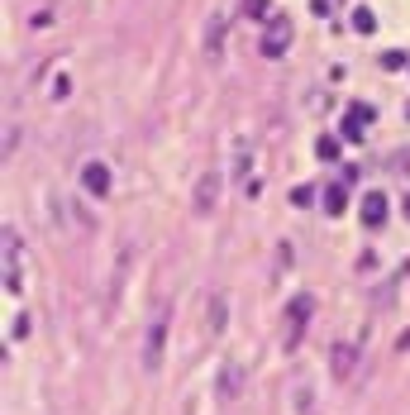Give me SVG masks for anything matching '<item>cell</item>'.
I'll return each instance as SVG.
<instances>
[{"label":"cell","instance_id":"277c9868","mask_svg":"<svg viewBox=\"0 0 410 415\" xmlns=\"http://www.w3.org/2000/svg\"><path fill=\"white\" fill-rule=\"evenodd\" d=\"M215 391H219V401H239V391H244V363H224Z\"/></svg>","mask_w":410,"mask_h":415},{"label":"cell","instance_id":"8992f818","mask_svg":"<svg viewBox=\"0 0 410 415\" xmlns=\"http://www.w3.org/2000/svg\"><path fill=\"white\" fill-rule=\"evenodd\" d=\"M353 367H358V349H353V344H334V354H329V372H334L339 382H349Z\"/></svg>","mask_w":410,"mask_h":415},{"label":"cell","instance_id":"ba28073f","mask_svg":"<svg viewBox=\"0 0 410 415\" xmlns=\"http://www.w3.org/2000/svg\"><path fill=\"white\" fill-rule=\"evenodd\" d=\"M82 187H86L91 196H105V191H110V167H105V163H86V167H82Z\"/></svg>","mask_w":410,"mask_h":415},{"label":"cell","instance_id":"d6986e66","mask_svg":"<svg viewBox=\"0 0 410 415\" xmlns=\"http://www.w3.org/2000/svg\"><path fill=\"white\" fill-rule=\"evenodd\" d=\"M10 334H15V339H24V334H29V320H24V315H15V320H10Z\"/></svg>","mask_w":410,"mask_h":415},{"label":"cell","instance_id":"5b68a950","mask_svg":"<svg viewBox=\"0 0 410 415\" xmlns=\"http://www.w3.org/2000/svg\"><path fill=\"white\" fill-rule=\"evenodd\" d=\"M315 315V301L310 296H296V301L286 305V325H291V334H286V344H296L301 339V330H305V320Z\"/></svg>","mask_w":410,"mask_h":415},{"label":"cell","instance_id":"4fadbf2b","mask_svg":"<svg viewBox=\"0 0 410 415\" xmlns=\"http://www.w3.org/2000/svg\"><path fill=\"white\" fill-rule=\"evenodd\" d=\"M296 415H315V396H310V387H296Z\"/></svg>","mask_w":410,"mask_h":415},{"label":"cell","instance_id":"7402d4cb","mask_svg":"<svg viewBox=\"0 0 410 415\" xmlns=\"http://www.w3.org/2000/svg\"><path fill=\"white\" fill-rule=\"evenodd\" d=\"M406 220H410V201H406Z\"/></svg>","mask_w":410,"mask_h":415},{"label":"cell","instance_id":"52a82bcc","mask_svg":"<svg viewBox=\"0 0 410 415\" xmlns=\"http://www.w3.org/2000/svg\"><path fill=\"white\" fill-rule=\"evenodd\" d=\"M363 224H367V229H382V224H386V196L382 191L363 196Z\"/></svg>","mask_w":410,"mask_h":415},{"label":"cell","instance_id":"7c38bea8","mask_svg":"<svg viewBox=\"0 0 410 415\" xmlns=\"http://www.w3.org/2000/svg\"><path fill=\"white\" fill-rule=\"evenodd\" d=\"M205 320H210V334L224 330V296H210V305H205Z\"/></svg>","mask_w":410,"mask_h":415},{"label":"cell","instance_id":"30bf717a","mask_svg":"<svg viewBox=\"0 0 410 415\" xmlns=\"http://www.w3.org/2000/svg\"><path fill=\"white\" fill-rule=\"evenodd\" d=\"M367 119H372V110H367V105H353V110H349V119H344V138H363Z\"/></svg>","mask_w":410,"mask_h":415},{"label":"cell","instance_id":"9c48e42d","mask_svg":"<svg viewBox=\"0 0 410 415\" xmlns=\"http://www.w3.org/2000/svg\"><path fill=\"white\" fill-rule=\"evenodd\" d=\"M224 29H229V20H224V15H215V20H210V29H205V48H210V57L224 53Z\"/></svg>","mask_w":410,"mask_h":415},{"label":"cell","instance_id":"2e32d148","mask_svg":"<svg viewBox=\"0 0 410 415\" xmlns=\"http://www.w3.org/2000/svg\"><path fill=\"white\" fill-rule=\"evenodd\" d=\"M244 15L248 20H263L268 15V0H244Z\"/></svg>","mask_w":410,"mask_h":415},{"label":"cell","instance_id":"3957f363","mask_svg":"<svg viewBox=\"0 0 410 415\" xmlns=\"http://www.w3.org/2000/svg\"><path fill=\"white\" fill-rule=\"evenodd\" d=\"M215 205H219V172H215V167H205V172H200V182H196L191 210H196V215H210Z\"/></svg>","mask_w":410,"mask_h":415},{"label":"cell","instance_id":"6da1fadb","mask_svg":"<svg viewBox=\"0 0 410 415\" xmlns=\"http://www.w3.org/2000/svg\"><path fill=\"white\" fill-rule=\"evenodd\" d=\"M167 320H172V310H167V305H158V310H153V320H148V339H143V367H148V372H153V367H163Z\"/></svg>","mask_w":410,"mask_h":415},{"label":"cell","instance_id":"7a4b0ae2","mask_svg":"<svg viewBox=\"0 0 410 415\" xmlns=\"http://www.w3.org/2000/svg\"><path fill=\"white\" fill-rule=\"evenodd\" d=\"M263 24H268L263 43H258V48H263V57H281L286 48H291V20H286V15H268Z\"/></svg>","mask_w":410,"mask_h":415},{"label":"cell","instance_id":"44dd1931","mask_svg":"<svg viewBox=\"0 0 410 415\" xmlns=\"http://www.w3.org/2000/svg\"><path fill=\"white\" fill-rule=\"evenodd\" d=\"M401 349H406V354H410V334H401Z\"/></svg>","mask_w":410,"mask_h":415},{"label":"cell","instance_id":"e0dca14e","mask_svg":"<svg viewBox=\"0 0 410 415\" xmlns=\"http://www.w3.org/2000/svg\"><path fill=\"white\" fill-rule=\"evenodd\" d=\"M315 153H320V158H339V138H320Z\"/></svg>","mask_w":410,"mask_h":415},{"label":"cell","instance_id":"5bb4252c","mask_svg":"<svg viewBox=\"0 0 410 415\" xmlns=\"http://www.w3.org/2000/svg\"><path fill=\"white\" fill-rule=\"evenodd\" d=\"M372 24H377V20H372L367 10H353V29L358 34H372Z\"/></svg>","mask_w":410,"mask_h":415},{"label":"cell","instance_id":"ffe728a7","mask_svg":"<svg viewBox=\"0 0 410 415\" xmlns=\"http://www.w3.org/2000/svg\"><path fill=\"white\" fill-rule=\"evenodd\" d=\"M291 201H296V205H310V201H315V191H310V187H296V191H291Z\"/></svg>","mask_w":410,"mask_h":415},{"label":"cell","instance_id":"8fae6325","mask_svg":"<svg viewBox=\"0 0 410 415\" xmlns=\"http://www.w3.org/2000/svg\"><path fill=\"white\" fill-rule=\"evenodd\" d=\"M344 205H349V191L344 187H325V215H344Z\"/></svg>","mask_w":410,"mask_h":415},{"label":"cell","instance_id":"ac0fdd59","mask_svg":"<svg viewBox=\"0 0 410 415\" xmlns=\"http://www.w3.org/2000/svg\"><path fill=\"white\" fill-rule=\"evenodd\" d=\"M20 134H24V129H20V124H10V129H5V158H10V153H15V143H20Z\"/></svg>","mask_w":410,"mask_h":415},{"label":"cell","instance_id":"9a60e30c","mask_svg":"<svg viewBox=\"0 0 410 415\" xmlns=\"http://www.w3.org/2000/svg\"><path fill=\"white\" fill-rule=\"evenodd\" d=\"M48 91H53V101H67V91H72V82H67V77L57 72V77H53V86H48Z\"/></svg>","mask_w":410,"mask_h":415}]
</instances>
